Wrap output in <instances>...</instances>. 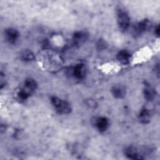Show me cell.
<instances>
[{"mask_svg":"<svg viewBox=\"0 0 160 160\" xmlns=\"http://www.w3.org/2000/svg\"><path fill=\"white\" fill-rule=\"evenodd\" d=\"M144 95L147 101H152L154 98L155 92L151 86H146L144 90Z\"/></svg>","mask_w":160,"mask_h":160,"instance_id":"5bb4252c","label":"cell"},{"mask_svg":"<svg viewBox=\"0 0 160 160\" xmlns=\"http://www.w3.org/2000/svg\"><path fill=\"white\" fill-rule=\"evenodd\" d=\"M155 34L158 36L159 34V26H157V28H156V30L154 31Z\"/></svg>","mask_w":160,"mask_h":160,"instance_id":"2e32d148","label":"cell"},{"mask_svg":"<svg viewBox=\"0 0 160 160\" xmlns=\"http://www.w3.org/2000/svg\"><path fill=\"white\" fill-rule=\"evenodd\" d=\"M4 34L6 40L11 44L16 43L19 36L18 31L12 28L6 29L4 31Z\"/></svg>","mask_w":160,"mask_h":160,"instance_id":"52a82bcc","label":"cell"},{"mask_svg":"<svg viewBox=\"0 0 160 160\" xmlns=\"http://www.w3.org/2000/svg\"><path fill=\"white\" fill-rule=\"evenodd\" d=\"M68 75L76 80L82 79L86 75V68L84 64H77L68 70Z\"/></svg>","mask_w":160,"mask_h":160,"instance_id":"5b68a950","label":"cell"},{"mask_svg":"<svg viewBox=\"0 0 160 160\" xmlns=\"http://www.w3.org/2000/svg\"><path fill=\"white\" fill-rule=\"evenodd\" d=\"M151 111L146 108H144L139 112V119L141 121V122L146 124L151 119Z\"/></svg>","mask_w":160,"mask_h":160,"instance_id":"7c38bea8","label":"cell"},{"mask_svg":"<svg viewBox=\"0 0 160 160\" xmlns=\"http://www.w3.org/2000/svg\"><path fill=\"white\" fill-rule=\"evenodd\" d=\"M51 102L55 110L59 114H69L72 110L71 104L68 101L58 97L52 96L51 98Z\"/></svg>","mask_w":160,"mask_h":160,"instance_id":"7a4b0ae2","label":"cell"},{"mask_svg":"<svg viewBox=\"0 0 160 160\" xmlns=\"http://www.w3.org/2000/svg\"><path fill=\"white\" fill-rule=\"evenodd\" d=\"M106 42L104 41L103 40H99L98 43H97V48L99 50H102V49H104L106 48Z\"/></svg>","mask_w":160,"mask_h":160,"instance_id":"9a60e30c","label":"cell"},{"mask_svg":"<svg viewBox=\"0 0 160 160\" xmlns=\"http://www.w3.org/2000/svg\"><path fill=\"white\" fill-rule=\"evenodd\" d=\"M37 88V83L32 78H28L25 80L23 88L18 92V97L21 101H24L35 91Z\"/></svg>","mask_w":160,"mask_h":160,"instance_id":"6da1fadb","label":"cell"},{"mask_svg":"<svg viewBox=\"0 0 160 160\" xmlns=\"http://www.w3.org/2000/svg\"><path fill=\"white\" fill-rule=\"evenodd\" d=\"M21 59L24 61H31L34 59V54L30 50H24L20 54Z\"/></svg>","mask_w":160,"mask_h":160,"instance_id":"4fadbf2b","label":"cell"},{"mask_svg":"<svg viewBox=\"0 0 160 160\" xmlns=\"http://www.w3.org/2000/svg\"><path fill=\"white\" fill-rule=\"evenodd\" d=\"M111 92L114 98L121 99L124 97L126 94V89L122 85H115L112 88Z\"/></svg>","mask_w":160,"mask_h":160,"instance_id":"9c48e42d","label":"cell"},{"mask_svg":"<svg viewBox=\"0 0 160 160\" xmlns=\"http://www.w3.org/2000/svg\"><path fill=\"white\" fill-rule=\"evenodd\" d=\"M151 26V22L148 19H144L135 24L132 29V34L134 37L141 35L143 32L148 31Z\"/></svg>","mask_w":160,"mask_h":160,"instance_id":"277c9868","label":"cell"},{"mask_svg":"<svg viewBox=\"0 0 160 160\" xmlns=\"http://www.w3.org/2000/svg\"><path fill=\"white\" fill-rule=\"evenodd\" d=\"M88 38V34L84 31H78L74 33L73 36V41L74 42L77 44H82L84 42L86 39Z\"/></svg>","mask_w":160,"mask_h":160,"instance_id":"30bf717a","label":"cell"},{"mask_svg":"<svg viewBox=\"0 0 160 160\" xmlns=\"http://www.w3.org/2000/svg\"><path fill=\"white\" fill-rule=\"evenodd\" d=\"M94 125L99 132H104L109 126V121L106 117H99L95 119Z\"/></svg>","mask_w":160,"mask_h":160,"instance_id":"ba28073f","label":"cell"},{"mask_svg":"<svg viewBox=\"0 0 160 160\" xmlns=\"http://www.w3.org/2000/svg\"><path fill=\"white\" fill-rule=\"evenodd\" d=\"M117 58L121 63L123 64H127L130 61L131 53L127 50H121L118 52Z\"/></svg>","mask_w":160,"mask_h":160,"instance_id":"8fae6325","label":"cell"},{"mask_svg":"<svg viewBox=\"0 0 160 160\" xmlns=\"http://www.w3.org/2000/svg\"><path fill=\"white\" fill-rule=\"evenodd\" d=\"M124 154L126 157L129 159H144L145 157L144 156V154L139 150L137 147L131 146H128L125 149Z\"/></svg>","mask_w":160,"mask_h":160,"instance_id":"8992f818","label":"cell"},{"mask_svg":"<svg viewBox=\"0 0 160 160\" xmlns=\"http://www.w3.org/2000/svg\"><path fill=\"white\" fill-rule=\"evenodd\" d=\"M117 21L119 28L121 31H126L130 25V18L128 12L121 8L117 11Z\"/></svg>","mask_w":160,"mask_h":160,"instance_id":"3957f363","label":"cell"}]
</instances>
